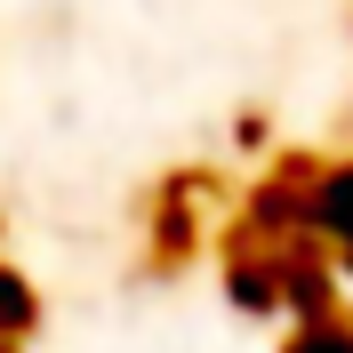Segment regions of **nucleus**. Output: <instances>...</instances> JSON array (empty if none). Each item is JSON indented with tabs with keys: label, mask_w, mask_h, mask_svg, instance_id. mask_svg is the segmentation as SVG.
I'll return each instance as SVG.
<instances>
[{
	"label": "nucleus",
	"mask_w": 353,
	"mask_h": 353,
	"mask_svg": "<svg viewBox=\"0 0 353 353\" xmlns=\"http://www.w3.org/2000/svg\"><path fill=\"white\" fill-rule=\"evenodd\" d=\"M313 225H321V233H337V241L353 249V169H337L330 185L313 193Z\"/></svg>",
	"instance_id": "nucleus-1"
},
{
	"label": "nucleus",
	"mask_w": 353,
	"mask_h": 353,
	"mask_svg": "<svg viewBox=\"0 0 353 353\" xmlns=\"http://www.w3.org/2000/svg\"><path fill=\"white\" fill-rule=\"evenodd\" d=\"M281 353H353V321H337V313H313V321L289 337Z\"/></svg>",
	"instance_id": "nucleus-2"
},
{
	"label": "nucleus",
	"mask_w": 353,
	"mask_h": 353,
	"mask_svg": "<svg viewBox=\"0 0 353 353\" xmlns=\"http://www.w3.org/2000/svg\"><path fill=\"white\" fill-rule=\"evenodd\" d=\"M24 321H32V297H24L17 273H0V337H17Z\"/></svg>",
	"instance_id": "nucleus-3"
}]
</instances>
